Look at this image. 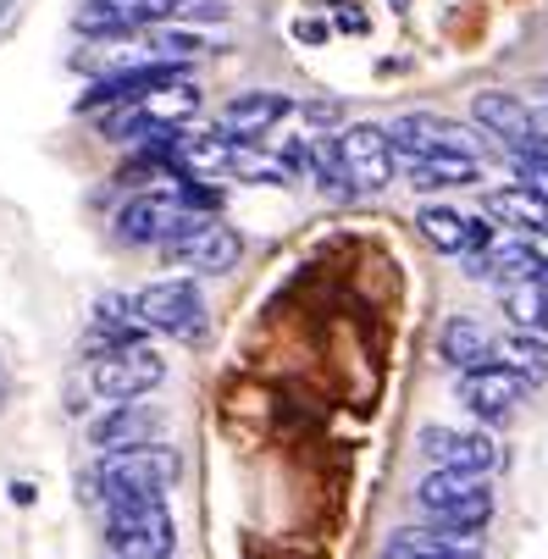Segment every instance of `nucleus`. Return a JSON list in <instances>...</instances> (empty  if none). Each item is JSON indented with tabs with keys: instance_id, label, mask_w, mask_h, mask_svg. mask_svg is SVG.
<instances>
[{
	"instance_id": "nucleus-1",
	"label": "nucleus",
	"mask_w": 548,
	"mask_h": 559,
	"mask_svg": "<svg viewBox=\"0 0 548 559\" xmlns=\"http://www.w3.org/2000/svg\"><path fill=\"white\" fill-rule=\"evenodd\" d=\"M178 454L167 443H150V449H122L100 460V493L106 504H162L167 488L178 483Z\"/></svg>"
},
{
	"instance_id": "nucleus-6",
	"label": "nucleus",
	"mask_w": 548,
	"mask_h": 559,
	"mask_svg": "<svg viewBox=\"0 0 548 559\" xmlns=\"http://www.w3.org/2000/svg\"><path fill=\"white\" fill-rule=\"evenodd\" d=\"M333 144H338V162H344V173H349V183H355L360 194H377V189L394 183L400 150H394V139H388V128H377V122H349Z\"/></svg>"
},
{
	"instance_id": "nucleus-20",
	"label": "nucleus",
	"mask_w": 548,
	"mask_h": 559,
	"mask_svg": "<svg viewBox=\"0 0 548 559\" xmlns=\"http://www.w3.org/2000/svg\"><path fill=\"white\" fill-rule=\"evenodd\" d=\"M493 360H499L504 371H515L526 388L548 382V338H537V333H515V328H510V333L499 338Z\"/></svg>"
},
{
	"instance_id": "nucleus-4",
	"label": "nucleus",
	"mask_w": 548,
	"mask_h": 559,
	"mask_svg": "<svg viewBox=\"0 0 548 559\" xmlns=\"http://www.w3.org/2000/svg\"><path fill=\"white\" fill-rule=\"evenodd\" d=\"M106 537L117 559H172L178 548L167 504H106Z\"/></svg>"
},
{
	"instance_id": "nucleus-24",
	"label": "nucleus",
	"mask_w": 548,
	"mask_h": 559,
	"mask_svg": "<svg viewBox=\"0 0 548 559\" xmlns=\"http://www.w3.org/2000/svg\"><path fill=\"white\" fill-rule=\"evenodd\" d=\"M483 266H499L510 283H532V277L548 272V266L537 261V250H532V238H499V245L483 255Z\"/></svg>"
},
{
	"instance_id": "nucleus-7",
	"label": "nucleus",
	"mask_w": 548,
	"mask_h": 559,
	"mask_svg": "<svg viewBox=\"0 0 548 559\" xmlns=\"http://www.w3.org/2000/svg\"><path fill=\"white\" fill-rule=\"evenodd\" d=\"M189 222H194V211H189L183 183H178V189H150V194L128 200L122 216H117V233L128 238V245H162L167 250Z\"/></svg>"
},
{
	"instance_id": "nucleus-5",
	"label": "nucleus",
	"mask_w": 548,
	"mask_h": 559,
	"mask_svg": "<svg viewBox=\"0 0 548 559\" xmlns=\"http://www.w3.org/2000/svg\"><path fill=\"white\" fill-rule=\"evenodd\" d=\"M133 316L150 333H172V338H200L205 333V299L189 277H162L133 294Z\"/></svg>"
},
{
	"instance_id": "nucleus-15",
	"label": "nucleus",
	"mask_w": 548,
	"mask_h": 559,
	"mask_svg": "<svg viewBox=\"0 0 548 559\" xmlns=\"http://www.w3.org/2000/svg\"><path fill=\"white\" fill-rule=\"evenodd\" d=\"M460 399H465V405H472V416H483V421H510L515 405L526 399V382L493 360V366H477V371L460 377Z\"/></svg>"
},
{
	"instance_id": "nucleus-25",
	"label": "nucleus",
	"mask_w": 548,
	"mask_h": 559,
	"mask_svg": "<svg viewBox=\"0 0 548 559\" xmlns=\"http://www.w3.org/2000/svg\"><path fill=\"white\" fill-rule=\"evenodd\" d=\"M493 211L504 216V222H521V227H548V200L537 194V189H526V183H515V189H499L493 194Z\"/></svg>"
},
{
	"instance_id": "nucleus-19",
	"label": "nucleus",
	"mask_w": 548,
	"mask_h": 559,
	"mask_svg": "<svg viewBox=\"0 0 548 559\" xmlns=\"http://www.w3.org/2000/svg\"><path fill=\"white\" fill-rule=\"evenodd\" d=\"M400 167L410 178V189H443V183H477L483 178V162L477 155H432V162H410V155H400Z\"/></svg>"
},
{
	"instance_id": "nucleus-27",
	"label": "nucleus",
	"mask_w": 548,
	"mask_h": 559,
	"mask_svg": "<svg viewBox=\"0 0 548 559\" xmlns=\"http://www.w3.org/2000/svg\"><path fill=\"white\" fill-rule=\"evenodd\" d=\"M305 117L317 122V128H327V122H338V106L333 100H317V106H305Z\"/></svg>"
},
{
	"instance_id": "nucleus-11",
	"label": "nucleus",
	"mask_w": 548,
	"mask_h": 559,
	"mask_svg": "<svg viewBox=\"0 0 548 559\" xmlns=\"http://www.w3.org/2000/svg\"><path fill=\"white\" fill-rule=\"evenodd\" d=\"M488 543L483 532H465V526H405L388 537V559H483Z\"/></svg>"
},
{
	"instance_id": "nucleus-14",
	"label": "nucleus",
	"mask_w": 548,
	"mask_h": 559,
	"mask_svg": "<svg viewBox=\"0 0 548 559\" xmlns=\"http://www.w3.org/2000/svg\"><path fill=\"white\" fill-rule=\"evenodd\" d=\"M288 95H272V90H250V95H233L216 117V133L233 139V144H261V133H272L283 117H288Z\"/></svg>"
},
{
	"instance_id": "nucleus-16",
	"label": "nucleus",
	"mask_w": 548,
	"mask_h": 559,
	"mask_svg": "<svg viewBox=\"0 0 548 559\" xmlns=\"http://www.w3.org/2000/svg\"><path fill=\"white\" fill-rule=\"evenodd\" d=\"M416 227H421L427 245L443 250V255H483L493 245V227L483 216H460V211H443V205H427L416 216Z\"/></svg>"
},
{
	"instance_id": "nucleus-26",
	"label": "nucleus",
	"mask_w": 548,
	"mask_h": 559,
	"mask_svg": "<svg viewBox=\"0 0 548 559\" xmlns=\"http://www.w3.org/2000/svg\"><path fill=\"white\" fill-rule=\"evenodd\" d=\"M310 167H317V189H322V194H333V200L360 194V189L349 183L344 162H338V144H317V150H310Z\"/></svg>"
},
{
	"instance_id": "nucleus-3",
	"label": "nucleus",
	"mask_w": 548,
	"mask_h": 559,
	"mask_svg": "<svg viewBox=\"0 0 548 559\" xmlns=\"http://www.w3.org/2000/svg\"><path fill=\"white\" fill-rule=\"evenodd\" d=\"M90 382L111 405H133V399H144L150 388L167 382V360L150 344H122V349H106L90 360Z\"/></svg>"
},
{
	"instance_id": "nucleus-18",
	"label": "nucleus",
	"mask_w": 548,
	"mask_h": 559,
	"mask_svg": "<svg viewBox=\"0 0 548 559\" xmlns=\"http://www.w3.org/2000/svg\"><path fill=\"white\" fill-rule=\"evenodd\" d=\"M493 338H488V328L483 322H472V316H449V322L438 328V355H443V366H454L460 377L465 371H477V366H493Z\"/></svg>"
},
{
	"instance_id": "nucleus-13",
	"label": "nucleus",
	"mask_w": 548,
	"mask_h": 559,
	"mask_svg": "<svg viewBox=\"0 0 548 559\" xmlns=\"http://www.w3.org/2000/svg\"><path fill=\"white\" fill-rule=\"evenodd\" d=\"M472 117L483 122V133H493L499 144H510L515 155L537 150V111L526 100H515L510 90H483L472 100Z\"/></svg>"
},
{
	"instance_id": "nucleus-9",
	"label": "nucleus",
	"mask_w": 548,
	"mask_h": 559,
	"mask_svg": "<svg viewBox=\"0 0 548 559\" xmlns=\"http://www.w3.org/2000/svg\"><path fill=\"white\" fill-rule=\"evenodd\" d=\"M172 178L183 183H205L216 189L222 178H233V139L222 133H200V128H172V139L162 144Z\"/></svg>"
},
{
	"instance_id": "nucleus-29",
	"label": "nucleus",
	"mask_w": 548,
	"mask_h": 559,
	"mask_svg": "<svg viewBox=\"0 0 548 559\" xmlns=\"http://www.w3.org/2000/svg\"><path fill=\"white\" fill-rule=\"evenodd\" d=\"M532 250H537V261L548 266V227H537V233H532Z\"/></svg>"
},
{
	"instance_id": "nucleus-22",
	"label": "nucleus",
	"mask_w": 548,
	"mask_h": 559,
	"mask_svg": "<svg viewBox=\"0 0 548 559\" xmlns=\"http://www.w3.org/2000/svg\"><path fill=\"white\" fill-rule=\"evenodd\" d=\"M504 316H510V328H515V333H537V338H548V294H543V277H532V283H510V288H504Z\"/></svg>"
},
{
	"instance_id": "nucleus-8",
	"label": "nucleus",
	"mask_w": 548,
	"mask_h": 559,
	"mask_svg": "<svg viewBox=\"0 0 548 559\" xmlns=\"http://www.w3.org/2000/svg\"><path fill=\"white\" fill-rule=\"evenodd\" d=\"M167 255L178 261V266H189V272H200V277H227L233 266H239V255H245V238L233 233L227 222H216V216H194L172 245H167Z\"/></svg>"
},
{
	"instance_id": "nucleus-10",
	"label": "nucleus",
	"mask_w": 548,
	"mask_h": 559,
	"mask_svg": "<svg viewBox=\"0 0 548 559\" xmlns=\"http://www.w3.org/2000/svg\"><path fill=\"white\" fill-rule=\"evenodd\" d=\"M388 139H394V150L410 155V162H432V155H477V133H465L460 122H449L438 111H405L394 128H388Z\"/></svg>"
},
{
	"instance_id": "nucleus-23",
	"label": "nucleus",
	"mask_w": 548,
	"mask_h": 559,
	"mask_svg": "<svg viewBox=\"0 0 548 559\" xmlns=\"http://www.w3.org/2000/svg\"><path fill=\"white\" fill-rule=\"evenodd\" d=\"M233 178H245V183H288L294 162L288 155L261 150V144H233Z\"/></svg>"
},
{
	"instance_id": "nucleus-17",
	"label": "nucleus",
	"mask_w": 548,
	"mask_h": 559,
	"mask_svg": "<svg viewBox=\"0 0 548 559\" xmlns=\"http://www.w3.org/2000/svg\"><path fill=\"white\" fill-rule=\"evenodd\" d=\"M155 432H162V416L133 399V405H111V411L90 427V443H95L100 454H122V449H150Z\"/></svg>"
},
{
	"instance_id": "nucleus-12",
	"label": "nucleus",
	"mask_w": 548,
	"mask_h": 559,
	"mask_svg": "<svg viewBox=\"0 0 548 559\" xmlns=\"http://www.w3.org/2000/svg\"><path fill=\"white\" fill-rule=\"evenodd\" d=\"M421 454L432 471H472L488 476L499 465V443L488 432H449V427H427L421 432Z\"/></svg>"
},
{
	"instance_id": "nucleus-31",
	"label": "nucleus",
	"mask_w": 548,
	"mask_h": 559,
	"mask_svg": "<svg viewBox=\"0 0 548 559\" xmlns=\"http://www.w3.org/2000/svg\"><path fill=\"white\" fill-rule=\"evenodd\" d=\"M0 399H7V366H0Z\"/></svg>"
},
{
	"instance_id": "nucleus-32",
	"label": "nucleus",
	"mask_w": 548,
	"mask_h": 559,
	"mask_svg": "<svg viewBox=\"0 0 548 559\" xmlns=\"http://www.w3.org/2000/svg\"><path fill=\"white\" fill-rule=\"evenodd\" d=\"M543 294H548V272H543Z\"/></svg>"
},
{
	"instance_id": "nucleus-30",
	"label": "nucleus",
	"mask_w": 548,
	"mask_h": 559,
	"mask_svg": "<svg viewBox=\"0 0 548 559\" xmlns=\"http://www.w3.org/2000/svg\"><path fill=\"white\" fill-rule=\"evenodd\" d=\"M12 504H34V488L28 483H12Z\"/></svg>"
},
{
	"instance_id": "nucleus-21",
	"label": "nucleus",
	"mask_w": 548,
	"mask_h": 559,
	"mask_svg": "<svg viewBox=\"0 0 548 559\" xmlns=\"http://www.w3.org/2000/svg\"><path fill=\"white\" fill-rule=\"evenodd\" d=\"M139 111H144L150 128H183L200 111V90L189 84V78H183V84H167V90H150L139 100Z\"/></svg>"
},
{
	"instance_id": "nucleus-28",
	"label": "nucleus",
	"mask_w": 548,
	"mask_h": 559,
	"mask_svg": "<svg viewBox=\"0 0 548 559\" xmlns=\"http://www.w3.org/2000/svg\"><path fill=\"white\" fill-rule=\"evenodd\" d=\"M299 39L317 45V39H327V28H322V23H299Z\"/></svg>"
},
{
	"instance_id": "nucleus-2",
	"label": "nucleus",
	"mask_w": 548,
	"mask_h": 559,
	"mask_svg": "<svg viewBox=\"0 0 548 559\" xmlns=\"http://www.w3.org/2000/svg\"><path fill=\"white\" fill-rule=\"evenodd\" d=\"M416 504L432 521L465 526V532H483L493 521V488H488V476H472V471H427L416 488Z\"/></svg>"
}]
</instances>
